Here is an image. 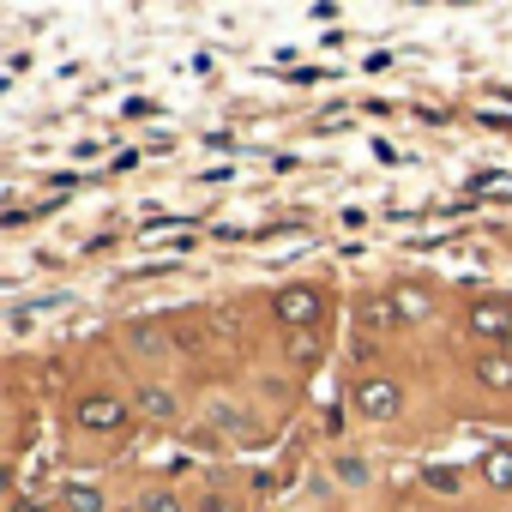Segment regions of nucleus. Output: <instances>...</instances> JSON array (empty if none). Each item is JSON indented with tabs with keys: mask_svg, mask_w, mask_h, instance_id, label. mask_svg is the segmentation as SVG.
Here are the masks:
<instances>
[{
	"mask_svg": "<svg viewBox=\"0 0 512 512\" xmlns=\"http://www.w3.org/2000/svg\"><path fill=\"white\" fill-rule=\"evenodd\" d=\"M392 320H404L392 296H386V302H362V326H368V332H380V326H392Z\"/></svg>",
	"mask_w": 512,
	"mask_h": 512,
	"instance_id": "9d476101",
	"label": "nucleus"
},
{
	"mask_svg": "<svg viewBox=\"0 0 512 512\" xmlns=\"http://www.w3.org/2000/svg\"><path fill=\"white\" fill-rule=\"evenodd\" d=\"M470 332H476V338H506V344H512V308L476 302V308H470Z\"/></svg>",
	"mask_w": 512,
	"mask_h": 512,
	"instance_id": "20e7f679",
	"label": "nucleus"
},
{
	"mask_svg": "<svg viewBox=\"0 0 512 512\" xmlns=\"http://www.w3.org/2000/svg\"><path fill=\"white\" fill-rule=\"evenodd\" d=\"M199 512H241V506H235V500H229V494H211V500H205V506H199Z\"/></svg>",
	"mask_w": 512,
	"mask_h": 512,
	"instance_id": "dca6fc26",
	"label": "nucleus"
},
{
	"mask_svg": "<svg viewBox=\"0 0 512 512\" xmlns=\"http://www.w3.org/2000/svg\"><path fill=\"white\" fill-rule=\"evenodd\" d=\"M139 512H187V506H181L175 494H145V500H139Z\"/></svg>",
	"mask_w": 512,
	"mask_h": 512,
	"instance_id": "ddd939ff",
	"label": "nucleus"
},
{
	"mask_svg": "<svg viewBox=\"0 0 512 512\" xmlns=\"http://www.w3.org/2000/svg\"><path fill=\"white\" fill-rule=\"evenodd\" d=\"M356 410H362L368 422H392V416L404 410V392H398V380H386V374H368V380L356 386Z\"/></svg>",
	"mask_w": 512,
	"mask_h": 512,
	"instance_id": "f03ea898",
	"label": "nucleus"
},
{
	"mask_svg": "<svg viewBox=\"0 0 512 512\" xmlns=\"http://www.w3.org/2000/svg\"><path fill=\"white\" fill-rule=\"evenodd\" d=\"M476 380L488 386V392H512V356H476Z\"/></svg>",
	"mask_w": 512,
	"mask_h": 512,
	"instance_id": "423d86ee",
	"label": "nucleus"
},
{
	"mask_svg": "<svg viewBox=\"0 0 512 512\" xmlns=\"http://www.w3.org/2000/svg\"><path fill=\"white\" fill-rule=\"evenodd\" d=\"M422 482H428L434 494H458V470H446V464H428V470H422Z\"/></svg>",
	"mask_w": 512,
	"mask_h": 512,
	"instance_id": "9b49d317",
	"label": "nucleus"
},
{
	"mask_svg": "<svg viewBox=\"0 0 512 512\" xmlns=\"http://www.w3.org/2000/svg\"><path fill=\"white\" fill-rule=\"evenodd\" d=\"M338 476H344V482H368V464H362V458H338Z\"/></svg>",
	"mask_w": 512,
	"mask_h": 512,
	"instance_id": "2eb2a0df",
	"label": "nucleus"
},
{
	"mask_svg": "<svg viewBox=\"0 0 512 512\" xmlns=\"http://www.w3.org/2000/svg\"><path fill=\"white\" fill-rule=\"evenodd\" d=\"M470 193H476V199H512V175L482 169V175H470Z\"/></svg>",
	"mask_w": 512,
	"mask_h": 512,
	"instance_id": "1a4fd4ad",
	"label": "nucleus"
},
{
	"mask_svg": "<svg viewBox=\"0 0 512 512\" xmlns=\"http://www.w3.org/2000/svg\"><path fill=\"white\" fill-rule=\"evenodd\" d=\"M61 506H67V512H109L91 482H67V488H61Z\"/></svg>",
	"mask_w": 512,
	"mask_h": 512,
	"instance_id": "0eeeda50",
	"label": "nucleus"
},
{
	"mask_svg": "<svg viewBox=\"0 0 512 512\" xmlns=\"http://www.w3.org/2000/svg\"><path fill=\"white\" fill-rule=\"evenodd\" d=\"M13 512H49V506H37V500H13Z\"/></svg>",
	"mask_w": 512,
	"mask_h": 512,
	"instance_id": "f3484780",
	"label": "nucleus"
},
{
	"mask_svg": "<svg viewBox=\"0 0 512 512\" xmlns=\"http://www.w3.org/2000/svg\"><path fill=\"white\" fill-rule=\"evenodd\" d=\"M139 416L145 422H175V392L169 386H139Z\"/></svg>",
	"mask_w": 512,
	"mask_h": 512,
	"instance_id": "39448f33",
	"label": "nucleus"
},
{
	"mask_svg": "<svg viewBox=\"0 0 512 512\" xmlns=\"http://www.w3.org/2000/svg\"><path fill=\"white\" fill-rule=\"evenodd\" d=\"M133 512H139V506H133Z\"/></svg>",
	"mask_w": 512,
	"mask_h": 512,
	"instance_id": "a211bd4d",
	"label": "nucleus"
},
{
	"mask_svg": "<svg viewBox=\"0 0 512 512\" xmlns=\"http://www.w3.org/2000/svg\"><path fill=\"white\" fill-rule=\"evenodd\" d=\"M314 350H320L314 332H296V338H290V356H296V362H314Z\"/></svg>",
	"mask_w": 512,
	"mask_h": 512,
	"instance_id": "4468645a",
	"label": "nucleus"
},
{
	"mask_svg": "<svg viewBox=\"0 0 512 512\" xmlns=\"http://www.w3.org/2000/svg\"><path fill=\"white\" fill-rule=\"evenodd\" d=\"M482 476H488L494 488H512V446H488V452H482Z\"/></svg>",
	"mask_w": 512,
	"mask_h": 512,
	"instance_id": "6e6552de",
	"label": "nucleus"
},
{
	"mask_svg": "<svg viewBox=\"0 0 512 512\" xmlns=\"http://www.w3.org/2000/svg\"><path fill=\"white\" fill-rule=\"evenodd\" d=\"M320 314H326V296H320L314 284H290V290H278V320H284L290 332H314Z\"/></svg>",
	"mask_w": 512,
	"mask_h": 512,
	"instance_id": "f257e3e1",
	"label": "nucleus"
},
{
	"mask_svg": "<svg viewBox=\"0 0 512 512\" xmlns=\"http://www.w3.org/2000/svg\"><path fill=\"white\" fill-rule=\"evenodd\" d=\"M79 428L85 434H121L127 428V404L109 398V392H91V398H79Z\"/></svg>",
	"mask_w": 512,
	"mask_h": 512,
	"instance_id": "7ed1b4c3",
	"label": "nucleus"
},
{
	"mask_svg": "<svg viewBox=\"0 0 512 512\" xmlns=\"http://www.w3.org/2000/svg\"><path fill=\"white\" fill-rule=\"evenodd\" d=\"M392 302H398V314H404V320H422V314H428V296H422V290H398Z\"/></svg>",
	"mask_w": 512,
	"mask_h": 512,
	"instance_id": "f8f14e48",
	"label": "nucleus"
}]
</instances>
